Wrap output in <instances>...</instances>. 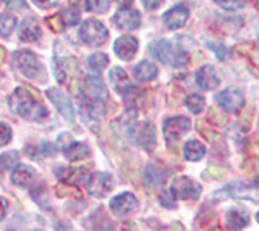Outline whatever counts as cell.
Instances as JSON below:
<instances>
[{
  "mask_svg": "<svg viewBox=\"0 0 259 231\" xmlns=\"http://www.w3.org/2000/svg\"><path fill=\"white\" fill-rule=\"evenodd\" d=\"M83 94H81V112L87 117L94 121L102 119L106 114V102H107V88L104 85L102 78L99 74H92L87 76L81 86Z\"/></svg>",
  "mask_w": 259,
  "mask_h": 231,
  "instance_id": "obj_1",
  "label": "cell"
},
{
  "mask_svg": "<svg viewBox=\"0 0 259 231\" xmlns=\"http://www.w3.org/2000/svg\"><path fill=\"white\" fill-rule=\"evenodd\" d=\"M9 107L18 116L30 121H41L47 117V109L41 102L35 99V95L26 88H16L9 97Z\"/></svg>",
  "mask_w": 259,
  "mask_h": 231,
  "instance_id": "obj_2",
  "label": "cell"
},
{
  "mask_svg": "<svg viewBox=\"0 0 259 231\" xmlns=\"http://www.w3.org/2000/svg\"><path fill=\"white\" fill-rule=\"evenodd\" d=\"M150 52L154 54V57L159 59L161 62L173 68H180L187 62V52L182 45H178V41H169V40H159L152 45Z\"/></svg>",
  "mask_w": 259,
  "mask_h": 231,
  "instance_id": "obj_3",
  "label": "cell"
},
{
  "mask_svg": "<svg viewBox=\"0 0 259 231\" xmlns=\"http://www.w3.org/2000/svg\"><path fill=\"white\" fill-rule=\"evenodd\" d=\"M12 64L24 78L36 79L40 74H44V66L40 59L30 50H18L12 57Z\"/></svg>",
  "mask_w": 259,
  "mask_h": 231,
  "instance_id": "obj_4",
  "label": "cell"
},
{
  "mask_svg": "<svg viewBox=\"0 0 259 231\" xmlns=\"http://www.w3.org/2000/svg\"><path fill=\"white\" fill-rule=\"evenodd\" d=\"M107 28L97 19H87L80 28V38L85 45L99 47L107 40Z\"/></svg>",
  "mask_w": 259,
  "mask_h": 231,
  "instance_id": "obj_5",
  "label": "cell"
},
{
  "mask_svg": "<svg viewBox=\"0 0 259 231\" xmlns=\"http://www.w3.org/2000/svg\"><path fill=\"white\" fill-rule=\"evenodd\" d=\"M190 119L187 116H177V117H168L162 124V133L168 144H177L180 138H183L187 133L190 131Z\"/></svg>",
  "mask_w": 259,
  "mask_h": 231,
  "instance_id": "obj_6",
  "label": "cell"
},
{
  "mask_svg": "<svg viewBox=\"0 0 259 231\" xmlns=\"http://www.w3.org/2000/svg\"><path fill=\"white\" fill-rule=\"evenodd\" d=\"M57 147H59L61 152L64 154V157L71 162L83 161V159H87L90 155L89 147L85 144H80V142H74L69 133H62L59 136V140H57Z\"/></svg>",
  "mask_w": 259,
  "mask_h": 231,
  "instance_id": "obj_7",
  "label": "cell"
},
{
  "mask_svg": "<svg viewBox=\"0 0 259 231\" xmlns=\"http://www.w3.org/2000/svg\"><path fill=\"white\" fill-rule=\"evenodd\" d=\"M200 184L197 181H194L189 176H180L171 184V195L175 199H182V200H195L200 197Z\"/></svg>",
  "mask_w": 259,
  "mask_h": 231,
  "instance_id": "obj_8",
  "label": "cell"
},
{
  "mask_svg": "<svg viewBox=\"0 0 259 231\" xmlns=\"http://www.w3.org/2000/svg\"><path fill=\"white\" fill-rule=\"evenodd\" d=\"M220 195H230L232 199H244L259 202V184H247L242 181L230 183L220 192Z\"/></svg>",
  "mask_w": 259,
  "mask_h": 231,
  "instance_id": "obj_9",
  "label": "cell"
},
{
  "mask_svg": "<svg viewBox=\"0 0 259 231\" xmlns=\"http://www.w3.org/2000/svg\"><path fill=\"white\" fill-rule=\"evenodd\" d=\"M216 102L218 106L223 109L225 112H230V114H237L245 104L244 94L240 90H235V88H227L221 94L216 97Z\"/></svg>",
  "mask_w": 259,
  "mask_h": 231,
  "instance_id": "obj_10",
  "label": "cell"
},
{
  "mask_svg": "<svg viewBox=\"0 0 259 231\" xmlns=\"http://www.w3.org/2000/svg\"><path fill=\"white\" fill-rule=\"evenodd\" d=\"M111 211L116 214V216H128V214L135 212L139 209V200L133 193H119L118 197L111 200Z\"/></svg>",
  "mask_w": 259,
  "mask_h": 231,
  "instance_id": "obj_11",
  "label": "cell"
},
{
  "mask_svg": "<svg viewBox=\"0 0 259 231\" xmlns=\"http://www.w3.org/2000/svg\"><path fill=\"white\" fill-rule=\"evenodd\" d=\"M133 136H135L137 145H140L144 150H152L156 147V129H154V124L149 123V121L137 124L133 128Z\"/></svg>",
  "mask_w": 259,
  "mask_h": 231,
  "instance_id": "obj_12",
  "label": "cell"
},
{
  "mask_svg": "<svg viewBox=\"0 0 259 231\" xmlns=\"http://www.w3.org/2000/svg\"><path fill=\"white\" fill-rule=\"evenodd\" d=\"M87 188H89L92 197H97V199H102L107 193L112 190V178L111 174L107 173H95L94 176H90L89 183H87Z\"/></svg>",
  "mask_w": 259,
  "mask_h": 231,
  "instance_id": "obj_13",
  "label": "cell"
},
{
  "mask_svg": "<svg viewBox=\"0 0 259 231\" xmlns=\"http://www.w3.org/2000/svg\"><path fill=\"white\" fill-rule=\"evenodd\" d=\"M47 97L54 102V106L57 107V111L64 116V119H68L73 123L74 121V109H73V106H71L69 99L66 97L64 91H61L59 88H49Z\"/></svg>",
  "mask_w": 259,
  "mask_h": 231,
  "instance_id": "obj_14",
  "label": "cell"
},
{
  "mask_svg": "<svg viewBox=\"0 0 259 231\" xmlns=\"http://www.w3.org/2000/svg\"><path fill=\"white\" fill-rule=\"evenodd\" d=\"M137 50H139V40L132 35H124V36H119L114 43V52L116 56L123 61H132L135 57Z\"/></svg>",
  "mask_w": 259,
  "mask_h": 231,
  "instance_id": "obj_15",
  "label": "cell"
},
{
  "mask_svg": "<svg viewBox=\"0 0 259 231\" xmlns=\"http://www.w3.org/2000/svg\"><path fill=\"white\" fill-rule=\"evenodd\" d=\"M114 24L119 29H126V31L137 29L140 26V12L124 7V9H121L114 14Z\"/></svg>",
  "mask_w": 259,
  "mask_h": 231,
  "instance_id": "obj_16",
  "label": "cell"
},
{
  "mask_svg": "<svg viewBox=\"0 0 259 231\" xmlns=\"http://www.w3.org/2000/svg\"><path fill=\"white\" fill-rule=\"evenodd\" d=\"M195 83L202 88V90H214L220 86L221 78L212 66H202L197 73H195Z\"/></svg>",
  "mask_w": 259,
  "mask_h": 231,
  "instance_id": "obj_17",
  "label": "cell"
},
{
  "mask_svg": "<svg viewBox=\"0 0 259 231\" xmlns=\"http://www.w3.org/2000/svg\"><path fill=\"white\" fill-rule=\"evenodd\" d=\"M189 16H190V12L185 6H175L173 9H169L166 12L162 19H164L166 28L171 29V31H175V29H180V28L185 26L187 21H189Z\"/></svg>",
  "mask_w": 259,
  "mask_h": 231,
  "instance_id": "obj_18",
  "label": "cell"
},
{
  "mask_svg": "<svg viewBox=\"0 0 259 231\" xmlns=\"http://www.w3.org/2000/svg\"><path fill=\"white\" fill-rule=\"evenodd\" d=\"M41 38L40 23L35 18H26L19 28V40L24 43H35Z\"/></svg>",
  "mask_w": 259,
  "mask_h": 231,
  "instance_id": "obj_19",
  "label": "cell"
},
{
  "mask_svg": "<svg viewBox=\"0 0 259 231\" xmlns=\"http://www.w3.org/2000/svg\"><path fill=\"white\" fill-rule=\"evenodd\" d=\"M249 212H245L244 209H230V211H227V216H225V226L230 231L244 229L249 224Z\"/></svg>",
  "mask_w": 259,
  "mask_h": 231,
  "instance_id": "obj_20",
  "label": "cell"
},
{
  "mask_svg": "<svg viewBox=\"0 0 259 231\" xmlns=\"http://www.w3.org/2000/svg\"><path fill=\"white\" fill-rule=\"evenodd\" d=\"M109 79H111L112 88H114V90L118 91V94H121V95L132 94L133 88H135L132 85V81L128 79V74L124 73L121 68H112L111 73H109Z\"/></svg>",
  "mask_w": 259,
  "mask_h": 231,
  "instance_id": "obj_21",
  "label": "cell"
},
{
  "mask_svg": "<svg viewBox=\"0 0 259 231\" xmlns=\"http://www.w3.org/2000/svg\"><path fill=\"white\" fill-rule=\"evenodd\" d=\"M133 73H135V79L139 83H149V81H152V79L157 78L159 69H157V66L154 64V62L142 61L139 66H135Z\"/></svg>",
  "mask_w": 259,
  "mask_h": 231,
  "instance_id": "obj_22",
  "label": "cell"
},
{
  "mask_svg": "<svg viewBox=\"0 0 259 231\" xmlns=\"http://www.w3.org/2000/svg\"><path fill=\"white\" fill-rule=\"evenodd\" d=\"M11 178L12 183L18 184V187H28L33 181V178H35V169L26 166V164H19V166L14 167Z\"/></svg>",
  "mask_w": 259,
  "mask_h": 231,
  "instance_id": "obj_23",
  "label": "cell"
},
{
  "mask_svg": "<svg viewBox=\"0 0 259 231\" xmlns=\"http://www.w3.org/2000/svg\"><path fill=\"white\" fill-rule=\"evenodd\" d=\"M183 155H185L187 161L197 162L204 157V155H206V147H204L202 142H199V140H190L185 144Z\"/></svg>",
  "mask_w": 259,
  "mask_h": 231,
  "instance_id": "obj_24",
  "label": "cell"
},
{
  "mask_svg": "<svg viewBox=\"0 0 259 231\" xmlns=\"http://www.w3.org/2000/svg\"><path fill=\"white\" fill-rule=\"evenodd\" d=\"M107 64H109V59H107L106 54L97 52V54H92L89 57V68L97 74L102 73V71L107 68Z\"/></svg>",
  "mask_w": 259,
  "mask_h": 231,
  "instance_id": "obj_25",
  "label": "cell"
},
{
  "mask_svg": "<svg viewBox=\"0 0 259 231\" xmlns=\"http://www.w3.org/2000/svg\"><path fill=\"white\" fill-rule=\"evenodd\" d=\"M185 106L190 112H194V114H200V112L204 111V107H206V100L199 94H190L185 99Z\"/></svg>",
  "mask_w": 259,
  "mask_h": 231,
  "instance_id": "obj_26",
  "label": "cell"
},
{
  "mask_svg": "<svg viewBox=\"0 0 259 231\" xmlns=\"http://www.w3.org/2000/svg\"><path fill=\"white\" fill-rule=\"evenodd\" d=\"M61 19H62V23H64V26H74V24L80 23V9L74 6L66 7V9L61 12Z\"/></svg>",
  "mask_w": 259,
  "mask_h": 231,
  "instance_id": "obj_27",
  "label": "cell"
},
{
  "mask_svg": "<svg viewBox=\"0 0 259 231\" xmlns=\"http://www.w3.org/2000/svg\"><path fill=\"white\" fill-rule=\"evenodd\" d=\"M16 24H18V21H16L14 16L0 14V35H2V36H9L11 33L14 31Z\"/></svg>",
  "mask_w": 259,
  "mask_h": 231,
  "instance_id": "obj_28",
  "label": "cell"
},
{
  "mask_svg": "<svg viewBox=\"0 0 259 231\" xmlns=\"http://www.w3.org/2000/svg\"><path fill=\"white\" fill-rule=\"evenodd\" d=\"M111 6V0H85V9L90 12H106Z\"/></svg>",
  "mask_w": 259,
  "mask_h": 231,
  "instance_id": "obj_29",
  "label": "cell"
},
{
  "mask_svg": "<svg viewBox=\"0 0 259 231\" xmlns=\"http://www.w3.org/2000/svg\"><path fill=\"white\" fill-rule=\"evenodd\" d=\"M214 2L225 11H239L242 7H245L247 0H214Z\"/></svg>",
  "mask_w": 259,
  "mask_h": 231,
  "instance_id": "obj_30",
  "label": "cell"
},
{
  "mask_svg": "<svg viewBox=\"0 0 259 231\" xmlns=\"http://www.w3.org/2000/svg\"><path fill=\"white\" fill-rule=\"evenodd\" d=\"M16 161H18V152H6L4 155H0V167H4V169H12Z\"/></svg>",
  "mask_w": 259,
  "mask_h": 231,
  "instance_id": "obj_31",
  "label": "cell"
},
{
  "mask_svg": "<svg viewBox=\"0 0 259 231\" xmlns=\"http://www.w3.org/2000/svg\"><path fill=\"white\" fill-rule=\"evenodd\" d=\"M12 138V129L9 124L6 123H0V147L7 145Z\"/></svg>",
  "mask_w": 259,
  "mask_h": 231,
  "instance_id": "obj_32",
  "label": "cell"
},
{
  "mask_svg": "<svg viewBox=\"0 0 259 231\" xmlns=\"http://www.w3.org/2000/svg\"><path fill=\"white\" fill-rule=\"evenodd\" d=\"M47 24L50 26V29L56 33H61L62 29H64V23H62L61 16H50V18H47Z\"/></svg>",
  "mask_w": 259,
  "mask_h": 231,
  "instance_id": "obj_33",
  "label": "cell"
},
{
  "mask_svg": "<svg viewBox=\"0 0 259 231\" xmlns=\"http://www.w3.org/2000/svg\"><path fill=\"white\" fill-rule=\"evenodd\" d=\"M209 49L212 50V52L216 54V57L218 59H221V61H225V59H227V47H225V45H220V43H212V41H209Z\"/></svg>",
  "mask_w": 259,
  "mask_h": 231,
  "instance_id": "obj_34",
  "label": "cell"
},
{
  "mask_svg": "<svg viewBox=\"0 0 259 231\" xmlns=\"http://www.w3.org/2000/svg\"><path fill=\"white\" fill-rule=\"evenodd\" d=\"M4 4H6V7L11 11H23L24 7H26L24 0H4Z\"/></svg>",
  "mask_w": 259,
  "mask_h": 231,
  "instance_id": "obj_35",
  "label": "cell"
},
{
  "mask_svg": "<svg viewBox=\"0 0 259 231\" xmlns=\"http://www.w3.org/2000/svg\"><path fill=\"white\" fill-rule=\"evenodd\" d=\"M33 2H35L40 9H50V7L57 6V2H59V0H33Z\"/></svg>",
  "mask_w": 259,
  "mask_h": 231,
  "instance_id": "obj_36",
  "label": "cell"
},
{
  "mask_svg": "<svg viewBox=\"0 0 259 231\" xmlns=\"http://www.w3.org/2000/svg\"><path fill=\"white\" fill-rule=\"evenodd\" d=\"M142 2H144V6H145V9H147V11H156L157 7L164 2V0H142Z\"/></svg>",
  "mask_w": 259,
  "mask_h": 231,
  "instance_id": "obj_37",
  "label": "cell"
},
{
  "mask_svg": "<svg viewBox=\"0 0 259 231\" xmlns=\"http://www.w3.org/2000/svg\"><path fill=\"white\" fill-rule=\"evenodd\" d=\"M7 207H9V204H7V200L0 197V221H2L4 217H6V214H7Z\"/></svg>",
  "mask_w": 259,
  "mask_h": 231,
  "instance_id": "obj_38",
  "label": "cell"
},
{
  "mask_svg": "<svg viewBox=\"0 0 259 231\" xmlns=\"http://www.w3.org/2000/svg\"><path fill=\"white\" fill-rule=\"evenodd\" d=\"M4 59H6V50H4L2 47H0V64L4 62Z\"/></svg>",
  "mask_w": 259,
  "mask_h": 231,
  "instance_id": "obj_39",
  "label": "cell"
},
{
  "mask_svg": "<svg viewBox=\"0 0 259 231\" xmlns=\"http://www.w3.org/2000/svg\"><path fill=\"white\" fill-rule=\"evenodd\" d=\"M118 2L121 4V6L128 7V6H130V4H132V2H133V0H118Z\"/></svg>",
  "mask_w": 259,
  "mask_h": 231,
  "instance_id": "obj_40",
  "label": "cell"
},
{
  "mask_svg": "<svg viewBox=\"0 0 259 231\" xmlns=\"http://www.w3.org/2000/svg\"><path fill=\"white\" fill-rule=\"evenodd\" d=\"M256 219H257V222H259V212L256 214Z\"/></svg>",
  "mask_w": 259,
  "mask_h": 231,
  "instance_id": "obj_41",
  "label": "cell"
},
{
  "mask_svg": "<svg viewBox=\"0 0 259 231\" xmlns=\"http://www.w3.org/2000/svg\"><path fill=\"white\" fill-rule=\"evenodd\" d=\"M2 2H4V0H2Z\"/></svg>",
  "mask_w": 259,
  "mask_h": 231,
  "instance_id": "obj_42",
  "label": "cell"
}]
</instances>
